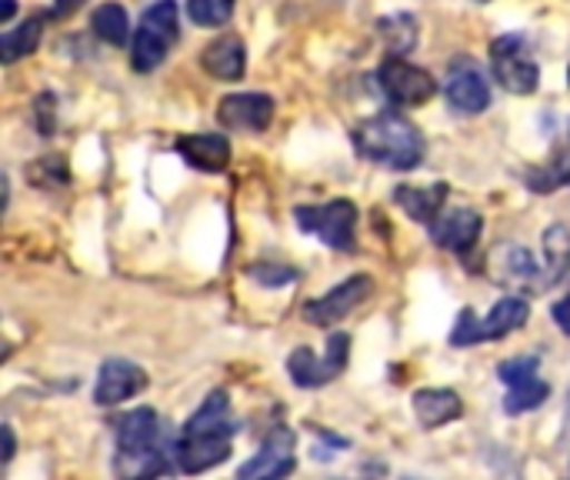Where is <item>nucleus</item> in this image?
<instances>
[{"mask_svg": "<svg viewBox=\"0 0 570 480\" xmlns=\"http://www.w3.org/2000/svg\"><path fill=\"white\" fill-rule=\"evenodd\" d=\"M180 37V10H177V0H154L137 27H134V40H130V67L137 74H150L157 70L170 47L177 43Z\"/></svg>", "mask_w": 570, "mask_h": 480, "instance_id": "4", "label": "nucleus"}, {"mask_svg": "<svg viewBox=\"0 0 570 480\" xmlns=\"http://www.w3.org/2000/svg\"><path fill=\"white\" fill-rule=\"evenodd\" d=\"M234 13V0H187V17L197 27H224Z\"/></svg>", "mask_w": 570, "mask_h": 480, "instance_id": "26", "label": "nucleus"}, {"mask_svg": "<svg viewBox=\"0 0 570 480\" xmlns=\"http://www.w3.org/2000/svg\"><path fill=\"white\" fill-rule=\"evenodd\" d=\"M144 388H147V371L140 364L124 361V357H110L97 371L94 404L97 408H114V404H124V401L137 398Z\"/></svg>", "mask_w": 570, "mask_h": 480, "instance_id": "11", "label": "nucleus"}, {"mask_svg": "<svg viewBox=\"0 0 570 480\" xmlns=\"http://www.w3.org/2000/svg\"><path fill=\"white\" fill-rule=\"evenodd\" d=\"M491 70L494 80L514 97H528L541 87V67L521 33H504L491 43Z\"/></svg>", "mask_w": 570, "mask_h": 480, "instance_id": "7", "label": "nucleus"}, {"mask_svg": "<svg viewBox=\"0 0 570 480\" xmlns=\"http://www.w3.org/2000/svg\"><path fill=\"white\" fill-rule=\"evenodd\" d=\"M27 180L40 190H53V187H63L70 180V170H67V160L63 157H40L27 167Z\"/></svg>", "mask_w": 570, "mask_h": 480, "instance_id": "25", "label": "nucleus"}, {"mask_svg": "<svg viewBox=\"0 0 570 480\" xmlns=\"http://www.w3.org/2000/svg\"><path fill=\"white\" fill-rule=\"evenodd\" d=\"M444 94H448L451 110H458L464 117H478L491 107V84L471 60H461L458 67H451Z\"/></svg>", "mask_w": 570, "mask_h": 480, "instance_id": "14", "label": "nucleus"}, {"mask_svg": "<svg viewBox=\"0 0 570 480\" xmlns=\"http://www.w3.org/2000/svg\"><path fill=\"white\" fill-rule=\"evenodd\" d=\"M217 120L227 130H240V134H261L271 127L274 120V97L271 94H227L217 107Z\"/></svg>", "mask_w": 570, "mask_h": 480, "instance_id": "13", "label": "nucleus"}, {"mask_svg": "<svg viewBox=\"0 0 570 480\" xmlns=\"http://www.w3.org/2000/svg\"><path fill=\"white\" fill-rule=\"evenodd\" d=\"M371 294H374V277L354 274V277L341 281L337 287H331L324 297L307 301L301 314H304V321L314 324V327H334V324H341L351 311H357Z\"/></svg>", "mask_w": 570, "mask_h": 480, "instance_id": "10", "label": "nucleus"}, {"mask_svg": "<svg viewBox=\"0 0 570 480\" xmlns=\"http://www.w3.org/2000/svg\"><path fill=\"white\" fill-rule=\"evenodd\" d=\"M354 147L367 164H377L387 170H414L424 160L421 130L397 110H384V114L364 120L354 130Z\"/></svg>", "mask_w": 570, "mask_h": 480, "instance_id": "2", "label": "nucleus"}, {"mask_svg": "<svg viewBox=\"0 0 570 480\" xmlns=\"http://www.w3.org/2000/svg\"><path fill=\"white\" fill-rule=\"evenodd\" d=\"M117 454L114 474L117 478H160L170 474L164 451H160V418L154 408H137L114 424Z\"/></svg>", "mask_w": 570, "mask_h": 480, "instance_id": "3", "label": "nucleus"}, {"mask_svg": "<svg viewBox=\"0 0 570 480\" xmlns=\"http://www.w3.org/2000/svg\"><path fill=\"white\" fill-rule=\"evenodd\" d=\"M481 3H488V0H481Z\"/></svg>", "mask_w": 570, "mask_h": 480, "instance_id": "36", "label": "nucleus"}, {"mask_svg": "<svg viewBox=\"0 0 570 480\" xmlns=\"http://www.w3.org/2000/svg\"><path fill=\"white\" fill-rule=\"evenodd\" d=\"M13 13H17V0H3V23H10Z\"/></svg>", "mask_w": 570, "mask_h": 480, "instance_id": "33", "label": "nucleus"}, {"mask_svg": "<svg viewBox=\"0 0 570 480\" xmlns=\"http://www.w3.org/2000/svg\"><path fill=\"white\" fill-rule=\"evenodd\" d=\"M544 287L558 284L570 271V227L568 224H551L544 231Z\"/></svg>", "mask_w": 570, "mask_h": 480, "instance_id": "20", "label": "nucleus"}, {"mask_svg": "<svg viewBox=\"0 0 570 480\" xmlns=\"http://www.w3.org/2000/svg\"><path fill=\"white\" fill-rule=\"evenodd\" d=\"M294 221L304 234L317 237L331 251H341V254L357 251V204L347 197L327 200L321 207H297Z\"/></svg>", "mask_w": 570, "mask_h": 480, "instance_id": "6", "label": "nucleus"}, {"mask_svg": "<svg viewBox=\"0 0 570 480\" xmlns=\"http://www.w3.org/2000/svg\"><path fill=\"white\" fill-rule=\"evenodd\" d=\"M200 63H204V70H207L214 80L234 84V80H240L244 70H247V47H244L240 37L224 33V37H217L214 43L204 47Z\"/></svg>", "mask_w": 570, "mask_h": 480, "instance_id": "17", "label": "nucleus"}, {"mask_svg": "<svg viewBox=\"0 0 570 480\" xmlns=\"http://www.w3.org/2000/svg\"><path fill=\"white\" fill-rule=\"evenodd\" d=\"M377 33L387 43L391 53L404 57L417 43V20H414V13H387V17L377 20Z\"/></svg>", "mask_w": 570, "mask_h": 480, "instance_id": "23", "label": "nucleus"}, {"mask_svg": "<svg viewBox=\"0 0 570 480\" xmlns=\"http://www.w3.org/2000/svg\"><path fill=\"white\" fill-rule=\"evenodd\" d=\"M294 448H297L294 431H287V428H274V431L267 434V441L261 444V451H257L247 464H240V471H237V474H240L244 480L287 478V474H294V468H297Z\"/></svg>", "mask_w": 570, "mask_h": 480, "instance_id": "12", "label": "nucleus"}, {"mask_svg": "<svg viewBox=\"0 0 570 480\" xmlns=\"http://www.w3.org/2000/svg\"><path fill=\"white\" fill-rule=\"evenodd\" d=\"M33 127L40 137H50L57 127V97L53 94H40L33 100Z\"/></svg>", "mask_w": 570, "mask_h": 480, "instance_id": "29", "label": "nucleus"}, {"mask_svg": "<svg viewBox=\"0 0 570 480\" xmlns=\"http://www.w3.org/2000/svg\"><path fill=\"white\" fill-rule=\"evenodd\" d=\"M568 80H570V70H568Z\"/></svg>", "mask_w": 570, "mask_h": 480, "instance_id": "35", "label": "nucleus"}, {"mask_svg": "<svg viewBox=\"0 0 570 480\" xmlns=\"http://www.w3.org/2000/svg\"><path fill=\"white\" fill-rule=\"evenodd\" d=\"M531 317V304L524 297H501L488 317H478L471 307L461 311L454 331H451V347H474L484 341H504L508 334L521 331Z\"/></svg>", "mask_w": 570, "mask_h": 480, "instance_id": "5", "label": "nucleus"}, {"mask_svg": "<svg viewBox=\"0 0 570 480\" xmlns=\"http://www.w3.org/2000/svg\"><path fill=\"white\" fill-rule=\"evenodd\" d=\"M484 231V221L478 210L471 207H454V210H444L438 214V221L431 224V237L441 251H451V254H468L478 237Z\"/></svg>", "mask_w": 570, "mask_h": 480, "instance_id": "15", "label": "nucleus"}, {"mask_svg": "<svg viewBox=\"0 0 570 480\" xmlns=\"http://www.w3.org/2000/svg\"><path fill=\"white\" fill-rule=\"evenodd\" d=\"M568 418H570V394H568Z\"/></svg>", "mask_w": 570, "mask_h": 480, "instance_id": "34", "label": "nucleus"}, {"mask_svg": "<svg viewBox=\"0 0 570 480\" xmlns=\"http://www.w3.org/2000/svg\"><path fill=\"white\" fill-rule=\"evenodd\" d=\"M548 398H551V388H548L541 378L521 381V384H514V388L508 391V398H504V414L518 418V414L538 411Z\"/></svg>", "mask_w": 570, "mask_h": 480, "instance_id": "24", "label": "nucleus"}, {"mask_svg": "<svg viewBox=\"0 0 570 480\" xmlns=\"http://www.w3.org/2000/svg\"><path fill=\"white\" fill-rule=\"evenodd\" d=\"M90 27L110 47H124L130 40V17H127V10L120 3H100L90 13Z\"/></svg>", "mask_w": 570, "mask_h": 480, "instance_id": "21", "label": "nucleus"}, {"mask_svg": "<svg viewBox=\"0 0 570 480\" xmlns=\"http://www.w3.org/2000/svg\"><path fill=\"white\" fill-rule=\"evenodd\" d=\"M394 200L401 204V210L417 221V224H434L438 214L444 210L448 204V184L438 180V184H401L394 190Z\"/></svg>", "mask_w": 570, "mask_h": 480, "instance_id": "18", "label": "nucleus"}, {"mask_svg": "<svg viewBox=\"0 0 570 480\" xmlns=\"http://www.w3.org/2000/svg\"><path fill=\"white\" fill-rule=\"evenodd\" d=\"M247 277L257 281L261 287H287V284H297L301 274L294 267H284V264H250Z\"/></svg>", "mask_w": 570, "mask_h": 480, "instance_id": "27", "label": "nucleus"}, {"mask_svg": "<svg viewBox=\"0 0 570 480\" xmlns=\"http://www.w3.org/2000/svg\"><path fill=\"white\" fill-rule=\"evenodd\" d=\"M80 3H83V0H53V7H50V17H53V20H60V17H70L73 10H80Z\"/></svg>", "mask_w": 570, "mask_h": 480, "instance_id": "31", "label": "nucleus"}, {"mask_svg": "<svg viewBox=\"0 0 570 480\" xmlns=\"http://www.w3.org/2000/svg\"><path fill=\"white\" fill-rule=\"evenodd\" d=\"M0 434H3V464H10V458H13V431L3 424Z\"/></svg>", "mask_w": 570, "mask_h": 480, "instance_id": "32", "label": "nucleus"}, {"mask_svg": "<svg viewBox=\"0 0 570 480\" xmlns=\"http://www.w3.org/2000/svg\"><path fill=\"white\" fill-rule=\"evenodd\" d=\"M377 84L384 90V97L394 107H421L438 94V80L431 77V70L407 63L404 57H387L377 70Z\"/></svg>", "mask_w": 570, "mask_h": 480, "instance_id": "9", "label": "nucleus"}, {"mask_svg": "<svg viewBox=\"0 0 570 480\" xmlns=\"http://www.w3.org/2000/svg\"><path fill=\"white\" fill-rule=\"evenodd\" d=\"M347 361H351V337L337 331V334H331L324 357H317L311 347H294V354L287 357V374L297 388L314 391V388L337 381L347 371Z\"/></svg>", "mask_w": 570, "mask_h": 480, "instance_id": "8", "label": "nucleus"}, {"mask_svg": "<svg viewBox=\"0 0 570 480\" xmlns=\"http://www.w3.org/2000/svg\"><path fill=\"white\" fill-rule=\"evenodd\" d=\"M227 411H230L227 391H210L204 398V404L194 411V418L184 424L177 448H174L177 468L184 474H204L230 458L237 428L227 421Z\"/></svg>", "mask_w": 570, "mask_h": 480, "instance_id": "1", "label": "nucleus"}, {"mask_svg": "<svg viewBox=\"0 0 570 480\" xmlns=\"http://www.w3.org/2000/svg\"><path fill=\"white\" fill-rule=\"evenodd\" d=\"M40 33H43V17H30L20 27L7 30L0 37V60L17 63L20 57H30L37 50V43H40Z\"/></svg>", "mask_w": 570, "mask_h": 480, "instance_id": "22", "label": "nucleus"}, {"mask_svg": "<svg viewBox=\"0 0 570 480\" xmlns=\"http://www.w3.org/2000/svg\"><path fill=\"white\" fill-rule=\"evenodd\" d=\"M174 150L204 174H220L230 164V140L224 134H184L177 137Z\"/></svg>", "mask_w": 570, "mask_h": 480, "instance_id": "16", "label": "nucleus"}, {"mask_svg": "<svg viewBox=\"0 0 570 480\" xmlns=\"http://www.w3.org/2000/svg\"><path fill=\"white\" fill-rule=\"evenodd\" d=\"M538 368H541L538 357H511V361H504V364L498 368V378H501L508 388H514V384H521V381L538 378Z\"/></svg>", "mask_w": 570, "mask_h": 480, "instance_id": "28", "label": "nucleus"}, {"mask_svg": "<svg viewBox=\"0 0 570 480\" xmlns=\"http://www.w3.org/2000/svg\"><path fill=\"white\" fill-rule=\"evenodd\" d=\"M411 401H414L417 421H421L428 431L444 428V424H451V421H458V418L464 414V401H461V394L451 391V388H421Z\"/></svg>", "mask_w": 570, "mask_h": 480, "instance_id": "19", "label": "nucleus"}, {"mask_svg": "<svg viewBox=\"0 0 570 480\" xmlns=\"http://www.w3.org/2000/svg\"><path fill=\"white\" fill-rule=\"evenodd\" d=\"M551 314H554V324H558V327H561V331L570 337V294L554 304V311H551Z\"/></svg>", "mask_w": 570, "mask_h": 480, "instance_id": "30", "label": "nucleus"}]
</instances>
